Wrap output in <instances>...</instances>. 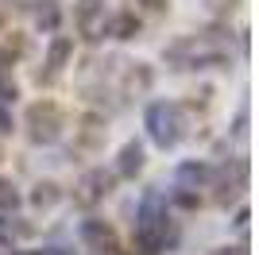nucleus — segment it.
I'll return each instance as SVG.
<instances>
[{
    "instance_id": "1",
    "label": "nucleus",
    "mask_w": 259,
    "mask_h": 255,
    "mask_svg": "<svg viewBox=\"0 0 259 255\" xmlns=\"http://www.w3.org/2000/svg\"><path fill=\"white\" fill-rule=\"evenodd\" d=\"M178 244V228H170V217H166V201H162L159 190H147L136 212V247L140 255H159L162 247Z\"/></svg>"
},
{
    "instance_id": "2",
    "label": "nucleus",
    "mask_w": 259,
    "mask_h": 255,
    "mask_svg": "<svg viewBox=\"0 0 259 255\" xmlns=\"http://www.w3.org/2000/svg\"><path fill=\"white\" fill-rule=\"evenodd\" d=\"M147 132H151V139L162 151H170L182 139V108L170 105V101H155L147 108Z\"/></svg>"
},
{
    "instance_id": "3",
    "label": "nucleus",
    "mask_w": 259,
    "mask_h": 255,
    "mask_svg": "<svg viewBox=\"0 0 259 255\" xmlns=\"http://www.w3.org/2000/svg\"><path fill=\"white\" fill-rule=\"evenodd\" d=\"M62 128H66V116L54 101H35L27 108V136H31V143H43V147L47 143H58Z\"/></svg>"
},
{
    "instance_id": "4",
    "label": "nucleus",
    "mask_w": 259,
    "mask_h": 255,
    "mask_svg": "<svg viewBox=\"0 0 259 255\" xmlns=\"http://www.w3.org/2000/svg\"><path fill=\"white\" fill-rule=\"evenodd\" d=\"M112 174L108 170H85L81 178H77V186H74V205H81V209H93V205H101L112 193Z\"/></svg>"
},
{
    "instance_id": "5",
    "label": "nucleus",
    "mask_w": 259,
    "mask_h": 255,
    "mask_svg": "<svg viewBox=\"0 0 259 255\" xmlns=\"http://www.w3.org/2000/svg\"><path fill=\"white\" fill-rule=\"evenodd\" d=\"M81 240H85L93 251H101V255H116L120 251L116 228L105 224V221H81Z\"/></svg>"
},
{
    "instance_id": "6",
    "label": "nucleus",
    "mask_w": 259,
    "mask_h": 255,
    "mask_svg": "<svg viewBox=\"0 0 259 255\" xmlns=\"http://www.w3.org/2000/svg\"><path fill=\"white\" fill-rule=\"evenodd\" d=\"M70 54H74V39L70 35H54L51 51H47V70H39V85H51L54 77H58V70H62L66 62H70Z\"/></svg>"
},
{
    "instance_id": "7",
    "label": "nucleus",
    "mask_w": 259,
    "mask_h": 255,
    "mask_svg": "<svg viewBox=\"0 0 259 255\" xmlns=\"http://www.w3.org/2000/svg\"><path fill=\"white\" fill-rule=\"evenodd\" d=\"M105 136H108L105 116H97V112H85V116H81V124H77V147L97 151L101 143H105Z\"/></svg>"
},
{
    "instance_id": "8",
    "label": "nucleus",
    "mask_w": 259,
    "mask_h": 255,
    "mask_svg": "<svg viewBox=\"0 0 259 255\" xmlns=\"http://www.w3.org/2000/svg\"><path fill=\"white\" fill-rule=\"evenodd\" d=\"M77 27H81V35H85L89 42H97L101 35H105V27H108L101 4H77Z\"/></svg>"
},
{
    "instance_id": "9",
    "label": "nucleus",
    "mask_w": 259,
    "mask_h": 255,
    "mask_svg": "<svg viewBox=\"0 0 259 255\" xmlns=\"http://www.w3.org/2000/svg\"><path fill=\"white\" fill-rule=\"evenodd\" d=\"M140 170H143V143L140 139H128L116 155V174L120 178H136Z\"/></svg>"
},
{
    "instance_id": "10",
    "label": "nucleus",
    "mask_w": 259,
    "mask_h": 255,
    "mask_svg": "<svg viewBox=\"0 0 259 255\" xmlns=\"http://www.w3.org/2000/svg\"><path fill=\"white\" fill-rule=\"evenodd\" d=\"M209 178H213V166H209V162L190 159V162H182V166H178V186H182L186 193L197 190V186H205Z\"/></svg>"
},
{
    "instance_id": "11",
    "label": "nucleus",
    "mask_w": 259,
    "mask_h": 255,
    "mask_svg": "<svg viewBox=\"0 0 259 255\" xmlns=\"http://www.w3.org/2000/svg\"><path fill=\"white\" fill-rule=\"evenodd\" d=\"M140 16L136 12H116L112 20H108V27H105V35H112V39H136L140 35Z\"/></svg>"
},
{
    "instance_id": "12",
    "label": "nucleus",
    "mask_w": 259,
    "mask_h": 255,
    "mask_svg": "<svg viewBox=\"0 0 259 255\" xmlns=\"http://www.w3.org/2000/svg\"><path fill=\"white\" fill-rule=\"evenodd\" d=\"M39 8H35V23H39V31H58V23H62V12L54 0H35Z\"/></svg>"
},
{
    "instance_id": "13",
    "label": "nucleus",
    "mask_w": 259,
    "mask_h": 255,
    "mask_svg": "<svg viewBox=\"0 0 259 255\" xmlns=\"http://www.w3.org/2000/svg\"><path fill=\"white\" fill-rule=\"evenodd\" d=\"M147 89H151V70H147V66H128V74H124V93H147Z\"/></svg>"
},
{
    "instance_id": "14",
    "label": "nucleus",
    "mask_w": 259,
    "mask_h": 255,
    "mask_svg": "<svg viewBox=\"0 0 259 255\" xmlns=\"http://www.w3.org/2000/svg\"><path fill=\"white\" fill-rule=\"evenodd\" d=\"M58 197H62V190H58L54 182H39V186L31 190V205H35V209H54Z\"/></svg>"
},
{
    "instance_id": "15",
    "label": "nucleus",
    "mask_w": 259,
    "mask_h": 255,
    "mask_svg": "<svg viewBox=\"0 0 259 255\" xmlns=\"http://www.w3.org/2000/svg\"><path fill=\"white\" fill-rule=\"evenodd\" d=\"M20 209V190L8 178H0V212H16Z\"/></svg>"
},
{
    "instance_id": "16",
    "label": "nucleus",
    "mask_w": 259,
    "mask_h": 255,
    "mask_svg": "<svg viewBox=\"0 0 259 255\" xmlns=\"http://www.w3.org/2000/svg\"><path fill=\"white\" fill-rule=\"evenodd\" d=\"M20 97V85H16V77L8 74V70H0V105H8V101H16Z\"/></svg>"
},
{
    "instance_id": "17",
    "label": "nucleus",
    "mask_w": 259,
    "mask_h": 255,
    "mask_svg": "<svg viewBox=\"0 0 259 255\" xmlns=\"http://www.w3.org/2000/svg\"><path fill=\"white\" fill-rule=\"evenodd\" d=\"M174 205H182V209H197V197H194V193H186V190H178V193H174Z\"/></svg>"
},
{
    "instance_id": "18",
    "label": "nucleus",
    "mask_w": 259,
    "mask_h": 255,
    "mask_svg": "<svg viewBox=\"0 0 259 255\" xmlns=\"http://www.w3.org/2000/svg\"><path fill=\"white\" fill-rule=\"evenodd\" d=\"M232 132H236V136H244V132H248V108H240V112H236V124H232Z\"/></svg>"
},
{
    "instance_id": "19",
    "label": "nucleus",
    "mask_w": 259,
    "mask_h": 255,
    "mask_svg": "<svg viewBox=\"0 0 259 255\" xmlns=\"http://www.w3.org/2000/svg\"><path fill=\"white\" fill-rule=\"evenodd\" d=\"M12 128H16V124H12V112H8L4 105H0V136H8Z\"/></svg>"
},
{
    "instance_id": "20",
    "label": "nucleus",
    "mask_w": 259,
    "mask_h": 255,
    "mask_svg": "<svg viewBox=\"0 0 259 255\" xmlns=\"http://www.w3.org/2000/svg\"><path fill=\"white\" fill-rule=\"evenodd\" d=\"M248 221H251V212H248V209H240V212H236V221H232V224L240 228V236H248Z\"/></svg>"
},
{
    "instance_id": "21",
    "label": "nucleus",
    "mask_w": 259,
    "mask_h": 255,
    "mask_svg": "<svg viewBox=\"0 0 259 255\" xmlns=\"http://www.w3.org/2000/svg\"><path fill=\"white\" fill-rule=\"evenodd\" d=\"M136 4H143L147 12H166V4H170V0H136Z\"/></svg>"
},
{
    "instance_id": "22",
    "label": "nucleus",
    "mask_w": 259,
    "mask_h": 255,
    "mask_svg": "<svg viewBox=\"0 0 259 255\" xmlns=\"http://www.w3.org/2000/svg\"><path fill=\"white\" fill-rule=\"evenodd\" d=\"M209 255H248V247H217V251H209Z\"/></svg>"
},
{
    "instance_id": "23",
    "label": "nucleus",
    "mask_w": 259,
    "mask_h": 255,
    "mask_svg": "<svg viewBox=\"0 0 259 255\" xmlns=\"http://www.w3.org/2000/svg\"><path fill=\"white\" fill-rule=\"evenodd\" d=\"M81 4H101V0H81Z\"/></svg>"
}]
</instances>
